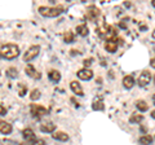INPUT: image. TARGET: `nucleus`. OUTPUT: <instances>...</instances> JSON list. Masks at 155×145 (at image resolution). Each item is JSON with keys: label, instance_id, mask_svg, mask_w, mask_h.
<instances>
[{"label": "nucleus", "instance_id": "obj_1", "mask_svg": "<svg viewBox=\"0 0 155 145\" xmlns=\"http://www.w3.org/2000/svg\"><path fill=\"white\" fill-rule=\"evenodd\" d=\"M19 55V48L16 44H4L0 47V57L5 60H13Z\"/></svg>", "mask_w": 155, "mask_h": 145}, {"label": "nucleus", "instance_id": "obj_2", "mask_svg": "<svg viewBox=\"0 0 155 145\" xmlns=\"http://www.w3.org/2000/svg\"><path fill=\"white\" fill-rule=\"evenodd\" d=\"M64 12V8L62 7H40L39 8V13L41 14L43 17H57V16H60V14Z\"/></svg>", "mask_w": 155, "mask_h": 145}, {"label": "nucleus", "instance_id": "obj_3", "mask_svg": "<svg viewBox=\"0 0 155 145\" xmlns=\"http://www.w3.org/2000/svg\"><path fill=\"white\" fill-rule=\"evenodd\" d=\"M39 52H40V47H39V46H31V47L26 51L25 55H23V61L30 62L31 60H34V59H35V57L39 55Z\"/></svg>", "mask_w": 155, "mask_h": 145}, {"label": "nucleus", "instance_id": "obj_4", "mask_svg": "<svg viewBox=\"0 0 155 145\" xmlns=\"http://www.w3.org/2000/svg\"><path fill=\"white\" fill-rule=\"evenodd\" d=\"M47 113H48V110H47V108H44V106H41V105H31L32 117L40 118V117H43V115H45Z\"/></svg>", "mask_w": 155, "mask_h": 145}, {"label": "nucleus", "instance_id": "obj_5", "mask_svg": "<svg viewBox=\"0 0 155 145\" xmlns=\"http://www.w3.org/2000/svg\"><path fill=\"white\" fill-rule=\"evenodd\" d=\"M87 17H88V20H91V21H96L97 18L100 17V9L94 5L89 7L88 11H87Z\"/></svg>", "mask_w": 155, "mask_h": 145}, {"label": "nucleus", "instance_id": "obj_6", "mask_svg": "<svg viewBox=\"0 0 155 145\" xmlns=\"http://www.w3.org/2000/svg\"><path fill=\"white\" fill-rule=\"evenodd\" d=\"M150 80H151V74H150L149 71H143L142 74H140L138 76V84L141 87H145L150 83Z\"/></svg>", "mask_w": 155, "mask_h": 145}, {"label": "nucleus", "instance_id": "obj_7", "mask_svg": "<svg viewBox=\"0 0 155 145\" xmlns=\"http://www.w3.org/2000/svg\"><path fill=\"white\" fill-rule=\"evenodd\" d=\"M78 76H79L81 80H89V79L93 78V71H92L91 69H85L84 67V69L78 71Z\"/></svg>", "mask_w": 155, "mask_h": 145}, {"label": "nucleus", "instance_id": "obj_8", "mask_svg": "<svg viewBox=\"0 0 155 145\" xmlns=\"http://www.w3.org/2000/svg\"><path fill=\"white\" fill-rule=\"evenodd\" d=\"M105 49L110 52V53H114L116 52V49H118V40H115V39H110L106 42V44H105Z\"/></svg>", "mask_w": 155, "mask_h": 145}, {"label": "nucleus", "instance_id": "obj_9", "mask_svg": "<svg viewBox=\"0 0 155 145\" xmlns=\"http://www.w3.org/2000/svg\"><path fill=\"white\" fill-rule=\"evenodd\" d=\"M25 72H26L28 76H30V78H35V79L40 78V74H39V72L35 70V67H34L32 65H30V64H28V65L25 67Z\"/></svg>", "mask_w": 155, "mask_h": 145}, {"label": "nucleus", "instance_id": "obj_10", "mask_svg": "<svg viewBox=\"0 0 155 145\" xmlns=\"http://www.w3.org/2000/svg\"><path fill=\"white\" fill-rule=\"evenodd\" d=\"M11 132H12V126H11V123L4 122V120H0V133L9 135Z\"/></svg>", "mask_w": 155, "mask_h": 145}, {"label": "nucleus", "instance_id": "obj_11", "mask_svg": "<svg viewBox=\"0 0 155 145\" xmlns=\"http://www.w3.org/2000/svg\"><path fill=\"white\" fill-rule=\"evenodd\" d=\"M70 87H71V89H72V92H74L75 95H78V96H83L84 95V92H83V88H81V86L78 83V82H71V84H70Z\"/></svg>", "mask_w": 155, "mask_h": 145}, {"label": "nucleus", "instance_id": "obj_12", "mask_svg": "<svg viewBox=\"0 0 155 145\" xmlns=\"http://www.w3.org/2000/svg\"><path fill=\"white\" fill-rule=\"evenodd\" d=\"M92 109L93 110H98V112H102V110L105 109V104L102 99H96L93 101V104H92Z\"/></svg>", "mask_w": 155, "mask_h": 145}, {"label": "nucleus", "instance_id": "obj_13", "mask_svg": "<svg viewBox=\"0 0 155 145\" xmlns=\"http://www.w3.org/2000/svg\"><path fill=\"white\" fill-rule=\"evenodd\" d=\"M56 130V126L53 123H43L40 126V131L41 132H45V133H49V132H53Z\"/></svg>", "mask_w": 155, "mask_h": 145}, {"label": "nucleus", "instance_id": "obj_14", "mask_svg": "<svg viewBox=\"0 0 155 145\" xmlns=\"http://www.w3.org/2000/svg\"><path fill=\"white\" fill-rule=\"evenodd\" d=\"M123 86L125 87V88H132V87L134 86V78L132 75H127V76H124V79H123Z\"/></svg>", "mask_w": 155, "mask_h": 145}, {"label": "nucleus", "instance_id": "obj_15", "mask_svg": "<svg viewBox=\"0 0 155 145\" xmlns=\"http://www.w3.org/2000/svg\"><path fill=\"white\" fill-rule=\"evenodd\" d=\"M48 76H49V79L53 82V83H58V82L61 80V74L57 70H51Z\"/></svg>", "mask_w": 155, "mask_h": 145}, {"label": "nucleus", "instance_id": "obj_16", "mask_svg": "<svg viewBox=\"0 0 155 145\" xmlns=\"http://www.w3.org/2000/svg\"><path fill=\"white\" fill-rule=\"evenodd\" d=\"M53 139L60 140V141H67V140H69V135L62 132V131H57V132L53 133Z\"/></svg>", "mask_w": 155, "mask_h": 145}, {"label": "nucleus", "instance_id": "obj_17", "mask_svg": "<svg viewBox=\"0 0 155 145\" xmlns=\"http://www.w3.org/2000/svg\"><path fill=\"white\" fill-rule=\"evenodd\" d=\"M76 31H78V34H79V35H81V36H87V35H88V32H89L88 26H87L85 23L78 26V27H76Z\"/></svg>", "mask_w": 155, "mask_h": 145}, {"label": "nucleus", "instance_id": "obj_18", "mask_svg": "<svg viewBox=\"0 0 155 145\" xmlns=\"http://www.w3.org/2000/svg\"><path fill=\"white\" fill-rule=\"evenodd\" d=\"M136 108H137L140 112H147V110H149V105L145 103L143 100H140V101L136 103Z\"/></svg>", "mask_w": 155, "mask_h": 145}, {"label": "nucleus", "instance_id": "obj_19", "mask_svg": "<svg viewBox=\"0 0 155 145\" xmlns=\"http://www.w3.org/2000/svg\"><path fill=\"white\" fill-rule=\"evenodd\" d=\"M153 143V137L150 135H143V136L140 137V144L141 145H150Z\"/></svg>", "mask_w": 155, "mask_h": 145}, {"label": "nucleus", "instance_id": "obj_20", "mask_svg": "<svg viewBox=\"0 0 155 145\" xmlns=\"http://www.w3.org/2000/svg\"><path fill=\"white\" fill-rule=\"evenodd\" d=\"M142 119H143V115H141V114H132V117L129 118V122L130 123H140V122H142Z\"/></svg>", "mask_w": 155, "mask_h": 145}, {"label": "nucleus", "instance_id": "obj_21", "mask_svg": "<svg viewBox=\"0 0 155 145\" xmlns=\"http://www.w3.org/2000/svg\"><path fill=\"white\" fill-rule=\"evenodd\" d=\"M22 135H23V137H25L26 140H32L34 139V131L32 130H30V128H26V130H23V132H22Z\"/></svg>", "mask_w": 155, "mask_h": 145}, {"label": "nucleus", "instance_id": "obj_22", "mask_svg": "<svg viewBox=\"0 0 155 145\" xmlns=\"http://www.w3.org/2000/svg\"><path fill=\"white\" fill-rule=\"evenodd\" d=\"M64 42L65 43H72V42H74V32L66 31L64 34Z\"/></svg>", "mask_w": 155, "mask_h": 145}, {"label": "nucleus", "instance_id": "obj_23", "mask_svg": "<svg viewBox=\"0 0 155 145\" xmlns=\"http://www.w3.org/2000/svg\"><path fill=\"white\" fill-rule=\"evenodd\" d=\"M30 99L32 101L39 100V99H40V91H39V89H32L31 93H30Z\"/></svg>", "mask_w": 155, "mask_h": 145}, {"label": "nucleus", "instance_id": "obj_24", "mask_svg": "<svg viewBox=\"0 0 155 145\" xmlns=\"http://www.w3.org/2000/svg\"><path fill=\"white\" fill-rule=\"evenodd\" d=\"M7 74H8L9 78H16L18 72H17V70L14 69V67H11V69H8V70H7Z\"/></svg>", "mask_w": 155, "mask_h": 145}, {"label": "nucleus", "instance_id": "obj_25", "mask_svg": "<svg viewBox=\"0 0 155 145\" xmlns=\"http://www.w3.org/2000/svg\"><path fill=\"white\" fill-rule=\"evenodd\" d=\"M26 91H27V87L26 86H23V84H19V96H25L26 93Z\"/></svg>", "mask_w": 155, "mask_h": 145}, {"label": "nucleus", "instance_id": "obj_26", "mask_svg": "<svg viewBox=\"0 0 155 145\" xmlns=\"http://www.w3.org/2000/svg\"><path fill=\"white\" fill-rule=\"evenodd\" d=\"M92 62H93V59H85V60L83 61V64H84V66H85V69H88V66L92 65Z\"/></svg>", "mask_w": 155, "mask_h": 145}, {"label": "nucleus", "instance_id": "obj_27", "mask_svg": "<svg viewBox=\"0 0 155 145\" xmlns=\"http://www.w3.org/2000/svg\"><path fill=\"white\" fill-rule=\"evenodd\" d=\"M32 145H45V141L41 139H39V140H35V141L32 143Z\"/></svg>", "mask_w": 155, "mask_h": 145}, {"label": "nucleus", "instance_id": "obj_28", "mask_svg": "<svg viewBox=\"0 0 155 145\" xmlns=\"http://www.w3.org/2000/svg\"><path fill=\"white\" fill-rule=\"evenodd\" d=\"M5 114H7V109L0 104V115H5Z\"/></svg>", "mask_w": 155, "mask_h": 145}, {"label": "nucleus", "instance_id": "obj_29", "mask_svg": "<svg viewBox=\"0 0 155 145\" xmlns=\"http://www.w3.org/2000/svg\"><path fill=\"white\" fill-rule=\"evenodd\" d=\"M150 66L154 67V69H155V57H154V59L150 60Z\"/></svg>", "mask_w": 155, "mask_h": 145}, {"label": "nucleus", "instance_id": "obj_30", "mask_svg": "<svg viewBox=\"0 0 155 145\" xmlns=\"http://www.w3.org/2000/svg\"><path fill=\"white\" fill-rule=\"evenodd\" d=\"M151 117L155 119V110H153V112H151Z\"/></svg>", "mask_w": 155, "mask_h": 145}, {"label": "nucleus", "instance_id": "obj_31", "mask_svg": "<svg viewBox=\"0 0 155 145\" xmlns=\"http://www.w3.org/2000/svg\"><path fill=\"white\" fill-rule=\"evenodd\" d=\"M153 38H154V39H155V30L153 31Z\"/></svg>", "mask_w": 155, "mask_h": 145}, {"label": "nucleus", "instance_id": "obj_32", "mask_svg": "<svg viewBox=\"0 0 155 145\" xmlns=\"http://www.w3.org/2000/svg\"><path fill=\"white\" fill-rule=\"evenodd\" d=\"M153 7L155 8V0H154V2H153Z\"/></svg>", "mask_w": 155, "mask_h": 145}, {"label": "nucleus", "instance_id": "obj_33", "mask_svg": "<svg viewBox=\"0 0 155 145\" xmlns=\"http://www.w3.org/2000/svg\"><path fill=\"white\" fill-rule=\"evenodd\" d=\"M19 145H26V144H23V143H22V144H19Z\"/></svg>", "mask_w": 155, "mask_h": 145}, {"label": "nucleus", "instance_id": "obj_34", "mask_svg": "<svg viewBox=\"0 0 155 145\" xmlns=\"http://www.w3.org/2000/svg\"><path fill=\"white\" fill-rule=\"evenodd\" d=\"M154 101H155V96H154Z\"/></svg>", "mask_w": 155, "mask_h": 145}, {"label": "nucleus", "instance_id": "obj_35", "mask_svg": "<svg viewBox=\"0 0 155 145\" xmlns=\"http://www.w3.org/2000/svg\"><path fill=\"white\" fill-rule=\"evenodd\" d=\"M154 80H155V78H154Z\"/></svg>", "mask_w": 155, "mask_h": 145}]
</instances>
